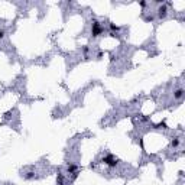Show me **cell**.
Returning <instances> with one entry per match:
<instances>
[{
    "label": "cell",
    "mask_w": 185,
    "mask_h": 185,
    "mask_svg": "<svg viewBox=\"0 0 185 185\" xmlns=\"http://www.w3.org/2000/svg\"><path fill=\"white\" fill-rule=\"evenodd\" d=\"M100 162L104 163L109 169H114V168L119 165V159H117L113 153H106V156H103V158L100 159Z\"/></svg>",
    "instance_id": "6da1fadb"
},
{
    "label": "cell",
    "mask_w": 185,
    "mask_h": 185,
    "mask_svg": "<svg viewBox=\"0 0 185 185\" xmlns=\"http://www.w3.org/2000/svg\"><path fill=\"white\" fill-rule=\"evenodd\" d=\"M103 32H104L103 25L98 22L97 19H93V20H91V36H93V38H98Z\"/></svg>",
    "instance_id": "7a4b0ae2"
},
{
    "label": "cell",
    "mask_w": 185,
    "mask_h": 185,
    "mask_svg": "<svg viewBox=\"0 0 185 185\" xmlns=\"http://www.w3.org/2000/svg\"><path fill=\"white\" fill-rule=\"evenodd\" d=\"M166 15H168V3L159 4V7H158V10H156V18H158V19H165Z\"/></svg>",
    "instance_id": "3957f363"
},
{
    "label": "cell",
    "mask_w": 185,
    "mask_h": 185,
    "mask_svg": "<svg viewBox=\"0 0 185 185\" xmlns=\"http://www.w3.org/2000/svg\"><path fill=\"white\" fill-rule=\"evenodd\" d=\"M184 94H185L184 88H182V87H178L174 91V100H175V101H181V100L184 98Z\"/></svg>",
    "instance_id": "277c9868"
},
{
    "label": "cell",
    "mask_w": 185,
    "mask_h": 185,
    "mask_svg": "<svg viewBox=\"0 0 185 185\" xmlns=\"http://www.w3.org/2000/svg\"><path fill=\"white\" fill-rule=\"evenodd\" d=\"M109 31L111 35H116V33H119L120 31H121V28H120L119 25H116V23L109 22Z\"/></svg>",
    "instance_id": "5b68a950"
},
{
    "label": "cell",
    "mask_w": 185,
    "mask_h": 185,
    "mask_svg": "<svg viewBox=\"0 0 185 185\" xmlns=\"http://www.w3.org/2000/svg\"><path fill=\"white\" fill-rule=\"evenodd\" d=\"M77 171H78V165H77V163L69 162L68 165H67V174L72 175L74 172H77Z\"/></svg>",
    "instance_id": "8992f818"
},
{
    "label": "cell",
    "mask_w": 185,
    "mask_h": 185,
    "mask_svg": "<svg viewBox=\"0 0 185 185\" xmlns=\"http://www.w3.org/2000/svg\"><path fill=\"white\" fill-rule=\"evenodd\" d=\"M22 176L26 179V181H32V179L36 178V174H35V171H29V172H25V174H22Z\"/></svg>",
    "instance_id": "52a82bcc"
},
{
    "label": "cell",
    "mask_w": 185,
    "mask_h": 185,
    "mask_svg": "<svg viewBox=\"0 0 185 185\" xmlns=\"http://www.w3.org/2000/svg\"><path fill=\"white\" fill-rule=\"evenodd\" d=\"M179 145H181V139H179V137H174V139L171 140V148H174V149H176Z\"/></svg>",
    "instance_id": "ba28073f"
},
{
    "label": "cell",
    "mask_w": 185,
    "mask_h": 185,
    "mask_svg": "<svg viewBox=\"0 0 185 185\" xmlns=\"http://www.w3.org/2000/svg\"><path fill=\"white\" fill-rule=\"evenodd\" d=\"M56 185H64V175L61 172H58L56 175Z\"/></svg>",
    "instance_id": "9c48e42d"
},
{
    "label": "cell",
    "mask_w": 185,
    "mask_h": 185,
    "mask_svg": "<svg viewBox=\"0 0 185 185\" xmlns=\"http://www.w3.org/2000/svg\"><path fill=\"white\" fill-rule=\"evenodd\" d=\"M81 52H83V55H84V56H86V59H87L88 52H90V46H88V45H84V46H81Z\"/></svg>",
    "instance_id": "30bf717a"
},
{
    "label": "cell",
    "mask_w": 185,
    "mask_h": 185,
    "mask_svg": "<svg viewBox=\"0 0 185 185\" xmlns=\"http://www.w3.org/2000/svg\"><path fill=\"white\" fill-rule=\"evenodd\" d=\"M78 176H80V171H77V172H74V174L71 175V181L74 182V181H75V179L78 178Z\"/></svg>",
    "instance_id": "8fae6325"
},
{
    "label": "cell",
    "mask_w": 185,
    "mask_h": 185,
    "mask_svg": "<svg viewBox=\"0 0 185 185\" xmlns=\"http://www.w3.org/2000/svg\"><path fill=\"white\" fill-rule=\"evenodd\" d=\"M6 36V31L4 29H0V39H3Z\"/></svg>",
    "instance_id": "7c38bea8"
},
{
    "label": "cell",
    "mask_w": 185,
    "mask_h": 185,
    "mask_svg": "<svg viewBox=\"0 0 185 185\" xmlns=\"http://www.w3.org/2000/svg\"><path fill=\"white\" fill-rule=\"evenodd\" d=\"M140 120H142V121H149L151 119H149L148 116H140Z\"/></svg>",
    "instance_id": "4fadbf2b"
},
{
    "label": "cell",
    "mask_w": 185,
    "mask_h": 185,
    "mask_svg": "<svg viewBox=\"0 0 185 185\" xmlns=\"http://www.w3.org/2000/svg\"><path fill=\"white\" fill-rule=\"evenodd\" d=\"M139 4H140V7H146V6H148V3H146V1H143V0L139 1Z\"/></svg>",
    "instance_id": "5bb4252c"
},
{
    "label": "cell",
    "mask_w": 185,
    "mask_h": 185,
    "mask_svg": "<svg viewBox=\"0 0 185 185\" xmlns=\"http://www.w3.org/2000/svg\"><path fill=\"white\" fill-rule=\"evenodd\" d=\"M103 55H104V54H103V52L100 51V52L97 54V59H100V58H103Z\"/></svg>",
    "instance_id": "9a60e30c"
}]
</instances>
